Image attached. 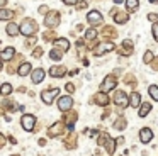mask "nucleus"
Returning <instances> with one entry per match:
<instances>
[{
	"instance_id": "obj_1",
	"label": "nucleus",
	"mask_w": 158,
	"mask_h": 156,
	"mask_svg": "<svg viewBox=\"0 0 158 156\" xmlns=\"http://www.w3.org/2000/svg\"><path fill=\"white\" fill-rule=\"evenodd\" d=\"M97 142H99L100 146H104L109 154H114V151H116V141H114L107 132H99V139H97Z\"/></svg>"
},
{
	"instance_id": "obj_2",
	"label": "nucleus",
	"mask_w": 158,
	"mask_h": 156,
	"mask_svg": "<svg viewBox=\"0 0 158 156\" xmlns=\"http://www.w3.org/2000/svg\"><path fill=\"white\" fill-rule=\"evenodd\" d=\"M60 24V14L56 10H51V12H46V17H44V26L53 29Z\"/></svg>"
},
{
	"instance_id": "obj_3",
	"label": "nucleus",
	"mask_w": 158,
	"mask_h": 156,
	"mask_svg": "<svg viewBox=\"0 0 158 156\" xmlns=\"http://www.w3.org/2000/svg\"><path fill=\"white\" fill-rule=\"evenodd\" d=\"M36 22H32L31 19H26L24 22L21 24V27H19V32L21 34H24V36H31V34H34V31H36Z\"/></svg>"
},
{
	"instance_id": "obj_4",
	"label": "nucleus",
	"mask_w": 158,
	"mask_h": 156,
	"mask_svg": "<svg viewBox=\"0 0 158 156\" xmlns=\"http://www.w3.org/2000/svg\"><path fill=\"white\" fill-rule=\"evenodd\" d=\"M21 124H22V129L24 131H34V125H36V117L31 114H24L21 119Z\"/></svg>"
},
{
	"instance_id": "obj_5",
	"label": "nucleus",
	"mask_w": 158,
	"mask_h": 156,
	"mask_svg": "<svg viewBox=\"0 0 158 156\" xmlns=\"http://www.w3.org/2000/svg\"><path fill=\"white\" fill-rule=\"evenodd\" d=\"M60 95V88H51V90H44L41 93V98H43V102H44L46 105H49V104H53L55 102V98Z\"/></svg>"
},
{
	"instance_id": "obj_6",
	"label": "nucleus",
	"mask_w": 158,
	"mask_h": 156,
	"mask_svg": "<svg viewBox=\"0 0 158 156\" xmlns=\"http://www.w3.org/2000/svg\"><path fill=\"white\" fill-rule=\"evenodd\" d=\"M63 134H65V125H63V122H55V124L48 129L49 138H58V136H63Z\"/></svg>"
},
{
	"instance_id": "obj_7",
	"label": "nucleus",
	"mask_w": 158,
	"mask_h": 156,
	"mask_svg": "<svg viewBox=\"0 0 158 156\" xmlns=\"http://www.w3.org/2000/svg\"><path fill=\"white\" fill-rule=\"evenodd\" d=\"M116 85H117V81H116V78L112 76V75H107L106 78H104V81H102V85H100V88H102V92H110L112 88H116Z\"/></svg>"
},
{
	"instance_id": "obj_8",
	"label": "nucleus",
	"mask_w": 158,
	"mask_h": 156,
	"mask_svg": "<svg viewBox=\"0 0 158 156\" xmlns=\"http://www.w3.org/2000/svg\"><path fill=\"white\" fill-rule=\"evenodd\" d=\"M73 107V98L70 97V95H65V97H61L58 100V109L61 112H66V110H70V109Z\"/></svg>"
},
{
	"instance_id": "obj_9",
	"label": "nucleus",
	"mask_w": 158,
	"mask_h": 156,
	"mask_svg": "<svg viewBox=\"0 0 158 156\" xmlns=\"http://www.w3.org/2000/svg\"><path fill=\"white\" fill-rule=\"evenodd\" d=\"M114 47L116 46H114L112 43H102V44H99V46H95L94 54H95V56H102L104 53H109V51H112Z\"/></svg>"
},
{
	"instance_id": "obj_10",
	"label": "nucleus",
	"mask_w": 158,
	"mask_h": 156,
	"mask_svg": "<svg viewBox=\"0 0 158 156\" xmlns=\"http://www.w3.org/2000/svg\"><path fill=\"white\" fill-rule=\"evenodd\" d=\"M92 102L94 104H97V105H102V107H106L107 104H109V97H107V93L106 92H99V93H95L92 97Z\"/></svg>"
},
{
	"instance_id": "obj_11",
	"label": "nucleus",
	"mask_w": 158,
	"mask_h": 156,
	"mask_svg": "<svg viewBox=\"0 0 158 156\" xmlns=\"http://www.w3.org/2000/svg\"><path fill=\"white\" fill-rule=\"evenodd\" d=\"M102 14L99 12V10H90L89 14H87V20H89L92 26H97V24H100L102 22Z\"/></svg>"
},
{
	"instance_id": "obj_12",
	"label": "nucleus",
	"mask_w": 158,
	"mask_h": 156,
	"mask_svg": "<svg viewBox=\"0 0 158 156\" xmlns=\"http://www.w3.org/2000/svg\"><path fill=\"white\" fill-rule=\"evenodd\" d=\"M114 104L119 105V107H126V105H127V95H126V92L117 90L116 95H114Z\"/></svg>"
},
{
	"instance_id": "obj_13",
	"label": "nucleus",
	"mask_w": 158,
	"mask_h": 156,
	"mask_svg": "<svg viewBox=\"0 0 158 156\" xmlns=\"http://www.w3.org/2000/svg\"><path fill=\"white\" fill-rule=\"evenodd\" d=\"M153 139V131H151L150 127H143L139 131V141L143 142V144H148V142Z\"/></svg>"
},
{
	"instance_id": "obj_14",
	"label": "nucleus",
	"mask_w": 158,
	"mask_h": 156,
	"mask_svg": "<svg viewBox=\"0 0 158 156\" xmlns=\"http://www.w3.org/2000/svg\"><path fill=\"white\" fill-rule=\"evenodd\" d=\"M110 15L114 17V20H116L117 24H126L127 20H129V15H127L126 12H117V10H114V12H110Z\"/></svg>"
},
{
	"instance_id": "obj_15",
	"label": "nucleus",
	"mask_w": 158,
	"mask_h": 156,
	"mask_svg": "<svg viewBox=\"0 0 158 156\" xmlns=\"http://www.w3.org/2000/svg\"><path fill=\"white\" fill-rule=\"evenodd\" d=\"M49 75L53 78H61L66 75V68L65 66H51L49 68Z\"/></svg>"
},
{
	"instance_id": "obj_16",
	"label": "nucleus",
	"mask_w": 158,
	"mask_h": 156,
	"mask_svg": "<svg viewBox=\"0 0 158 156\" xmlns=\"http://www.w3.org/2000/svg\"><path fill=\"white\" fill-rule=\"evenodd\" d=\"M14 54H15V47L9 46V47H5L4 51H0V60H4V61H10L12 58H14Z\"/></svg>"
},
{
	"instance_id": "obj_17",
	"label": "nucleus",
	"mask_w": 158,
	"mask_h": 156,
	"mask_svg": "<svg viewBox=\"0 0 158 156\" xmlns=\"http://www.w3.org/2000/svg\"><path fill=\"white\" fill-rule=\"evenodd\" d=\"M127 104H129L131 107H139L141 95L138 93V92H133V93H131V97H127Z\"/></svg>"
},
{
	"instance_id": "obj_18",
	"label": "nucleus",
	"mask_w": 158,
	"mask_h": 156,
	"mask_svg": "<svg viewBox=\"0 0 158 156\" xmlns=\"http://www.w3.org/2000/svg\"><path fill=\"white\" fill-rule=\"evenodd\" d=\"M55 46L60 47V51H68L70 49V41L65 39V37H60V39H55Z\"/></svg>"
},
{
	"instance_id": "obj_19",
	"label": "nucleus",
	"mask_w": 158,
	"mask_h": 156,
	"mask_svg": "<svg viewBox=\"0 0 158 156\" xmlns=\"http://www.w3.org/2000/svg\"><path fill=\"white\" fill-rule=\"evenodd\" d=\"M44 70L43 68H38V70L32 71V83H41L43 80H44Z\"/></svg>"
},
{
	"instance_id": "obj_20",
	"label": "nucleus",
	"mask_w": 158,
	"mask_h": 156,
	"mask_svg": "<svg viewBox=\"0 0 158 156\" xmlns=\"http://www.w3.org/2000/svg\"><path fill=\"white\" fill-rule=\"evenodd\" d=\"M65 142H66L65 146H66L68 149H73V148H77V134H75V132L72 131V134H70L68 138L65 139Z\"/></svg>"
},
{
	"instance_id": "obj_21",
	"label": "nucleus",
	"mask_w": 158,
	"mask_h": 156,
	"mask_svg": "<svg viewBox=\"0 0 158 156\" xmlns=\"http://www.w3.org/2000/svg\"><path fill=\"white\" fill-rule=\"evenodd\" d=\"M151 107H153V105H151L150 102H143V104H139V117H146L148 112L151 110Z\"/></svg>"
},
{
	"instance_id": "obj_22",
	"label": "nucleus",
	"mask_w": 158,
	"mask_h": 156,
	"mask_svg": "<svg viewBox=\"0 0 158 156\" xmlns=\"http://www.w3.org/2000/svg\"><path fill=\"white\" fill-rule=\"evenodd\" d=\"M15 15L14 10H7V9H0V20H10Z\"/></svg>"
},
{
	"instance_id": "obj_23",
	"label": "nucleus",
	"mask_w": 158,
	"mask_h": 156,
	"mask_svg": "<svg viewBox=\"0 0 158 156\" xmlns=\"http://www.w3.org/2000/svg\"><path fill=\"white\" fill-rule=\"evenodd\" d=\"M7 34L10 37H14V36H17L19 34V26L15 22H9L7 24Z\"/></svg>"
},
{
	"instance_id": "obj_24",
	"label": "nucleus",
	"mask_w": 158,
	"mask_h": 156,
	"mask_svg": "<svg viewBox=\"0 0 158 156\" xmlns=\"http://www.w3.org/2000/svg\"><path fill=\"white\" fill-rule=\"evenodd\" d=\"M102 34H104L106 37H109V39H110V37H112V39H116V37H117V31L112 29L110 26L104 27V29H102Z\"/></svg>"
},
{
	"instance_id": "obj_25",
	"label": "nucleus",
	"mask_w": 158,
	"mask_h": 156,
	"mask_svg": "<svg viewBox=\"0 0 158 156\" xmlns=\"http://www.w3.org/2000/svg\"><path fill=\"white\" fill-rule=\"evenodd\" d=\"M114 129H117V131L126 129V117H124V115H119V117H117V121L114 122Z\"/></svg>"
},
{
	"instance_id": "obj_26",
	"label": "nucleus",
	"mask_w": 158,
	"mask_h": 156,
	"mask_svg": "<svg viewBox=\"0 0 158 156\" xmlns=\"http://www.w3.org/2000/svg\"><path fill=\"white\" fill-rule=\"evenodd\" d=\"M31 71V63H22L21 66H19V70H17V73L21 75V76H26V75Z\"/></svg>"
},
{
	"instance_id": "obj_27",
	"label": "nucleus",
	"mask_w": 158,
	"mask_h": 156,
	"mask_svg": "<svg viewBox=\"0 0 158 156\" xmlns=\"http://www.w3.org/2000/svg\"><path fill=\"white\" fill-rule=\"evenodd\" d=\"M138 7H139V2H138V0H126V9L129 10V12L138 10Z\"/></svg>"
},
{
	"instance_id": "obj_28",
	"label": "nucleus",
	"mask_w": 158,
	"mask_h": 156,
	"mask_svg": "<svg viewBox=\"0 0 158 156\" xmlns=\"http://www.w3.org/2000/svg\"><path fill=\"white\" fill-rule=\"evenodd\" d=\"M0 93H2V97H7V95L12 93V85L10 83H4L2 87H0Z\"/></svg>"
},
{
	"instance_id": "obj_29",
	"label": "nucleus",
	"mask_w": 158,
	"mask_h": 156,
	"mask_svg": "<svg viewBox=\"0 0 158 156\" xmlns=\"http://www.w3.org/2000/svg\"><path fill=\"white\" fill-rule=\"evenodd\" d=\"M148 93H150V97L153 98L155 102H158V87L156 85H151V87L148 88Z\"/></svg>"
},
{
	"instance_id": "obj_30",
	"label": "nucleus",
	"mask_w": 158,
	"mask_h": 156,
	"mask_svg": "<svg viewBox=\"0 0 158 156\" xmlns=\"http://www.w3.org/2000/svg\"><path fill=\"white\" fill-rule=\"evenodd\" d=\"M2 109H4V110H14L15 104L12 100H4V102H2Z\"/></svg>"
},
{
	"instance_id": "obj_31",
	"label": "nucleus",
	"mask_w": 158,
	"mask_h": 156,
	"mask_svg": "<svg viewBox=\"0 0 158 156\" xmlns=\"http://www.w3.org/2000/svg\"><path fill=\"white\" fill-rule=\"evenodd\" d=\"M61 53H63V51H60V49H51V53H49V56H51V60H55V61H60V60H61Z\"/></svg>"
},
{
	"instance_id": "obj_32",
	"label": "nucleus",
	"mask_w": 158,
	"mask_h": 156,
	"mask_svg": "<svg viewBox=\"0 0 158 156\" xmlns=\"http://www.w3.org/2000/svg\"><path fill=\"white\" fill-rule=\"evenodd\" d=\"M124 83H127V85H131V87H136V80H134V76L133 75H126L124 76Z\"/></svg>"
},
{
	"instance_id": "obj_33",
	"label": "nucleus",
	"mask_w": 158,
	"mask_h": 156,
	"mask_svg": "<svg viewBox=\"0 0 158 156\" xmlns=\"http://www.w3.org/2000/svg\"><path fill=\"white\" fill-rule=\"evenodd\" d=\"M55 36H56V34L53 32V31H48V32H44V34H43V39H44L46 43H49V41H53V39H55Z\"/></svg>"
},
{
	"instance_id": "obj_34",
	"label": "nucleus",
	"mask_w": 158,
	"mask_h": 156,
	"mask_svg": "<svg viewBox=\"0 0 158 156\" xmlns=\"http://www.w3.org/2000/svg\"><path fill=\"white\" fill-rule=\"evenodd\" d=\"M95 36H97V31H95V29H89V31L85 32V39H89V41L95 39Z\"/></svg>"
},
{
	"instance_id": "obj_35",
	"label": "nucleus",
	"mask_w": 158,
	"mask_h": 156,
	"mask_svg": "<svg viewBox=\"0 0 158 156\" xmlns=\"http://www.w3.org/2000/svg\"><path fill=\"white\" fill-rule=\"evenodd\" d=\"M143 61L144 63H151V61H153V53H151V51H146L144 56H143Z\"/></svg>"
},
{
	"instance_id": "obj_36",
	"label": "nucleus",
	"mask_w": 158,
	"mask_h": 156,
	"mask_svg": "<svg viewBox=\"0 0 158 156\" xmlns=\"http://www.w3.org/2000/svg\"><path fill=\"white\" fill-rule=\"evenodd\" d=\"M153 37H155V41L158 43V22L153 24Z\"/></svg>"
},
{
	"instance_id": "obj_37",
	"label": "nucleus",
	"mask_w": 158,
	"mask_h": 156,
	"mask_svg": "<svg viewBox=\"0 0 158 156\" xmlns=\"http://www.w3.org/2000/svg\"><path fill=\"white\" fill-rule=\"evenodd\" d=\"M36 44V37L34 36H27V41H26V46H32Z\"/></svg>"
},
{
	"instance_id": "obj_38",
	"label": "nucleus",
	"mask_w": 158,
	"mask_h": 156,
	"mask_svg": "<svg viewBox=\"0 0 158 156\" xmlns=\"http://www.w3.org/2000/svg\"><path fill=\"white\" fill-rule=\"evenodd\" d=\"M41 54H43V47H36V49L32 51V56L34 58H39Z\"/></svg>"
},
{
	"instance_id": "obj_39",
	"label": "nucleus",
	"mask_w": 158,
	"mask_h": 156,
	"mask_svg": "<svg viewBox=\"0 0 158 156\" xmlns=\"http://www.w3.org/2000/svg\"><path fill=\"white\" fill-rule=\"evenodd\" d=\"M66 90H68L70 92V93H73V92H75V85H73V83H66Z\"/></svg>"
},
{
	"instance_id": "obj_40",
	"label": "nucleus",
	"mask_w": 158,
	"mask_h": 156,
	"mask_svg": "<svg viewBox=\"0 0 158 156\" xmlns=\"http://www.w3.org/2000/svg\"><path fill=\"white\" fill-rule=\"evenodd\" d=\"M148 19H150L151 22H153V20H156V19H158V15H156V14H148Z\"/></svg>"
},
{
	"instance_id": "obj_41",
	"label": "nucleus",
	"mask_w": 158,
	"mask_h": 156,
	"mask_svg": "<svg viewBox=\"0 0 158 156\" xmlns=\"http://www.w3.org/2000/svg\"><path fill=\"white\" fill-rule=\"evenodd\" d=\"M4 144H5V136L2 134V132H0V148H2Z\"/></svg>"
},
{
	"instance_id": "obj_42",
	"label": "nucleus",
	"mask_w": 158,
	"mask_h": 156,
	"mask_svg": "<svg viewBox=\"0 0 158 156\" xmlns=\"http://www.w3.org/2000/svg\"><path fill=\"white\" fill-rule=\"evenodd\" d=\"M46 12H48V7H46V5L39 7V14H46Z\"/></svg>"
},
{
	"instance_id": "obj_43",
	"label": "nucleus",
	"mask_w": 158,
	"mask_h": 156,
	"mask_svg": "<svg viewBox=\"0 0 158 156\" xmlns=\"http://www.w3.org/2000/svg\"><path fill=\"white\" fill-rule=\"evenodd\" d=\"M63 2H65L66 5H73V3H77L78 0H63Z\"/></svg>"
},
{
	"instance_id": "obj_44",
	"label": "nucleus",
	"mask_w": 158,
	"mask_h": 156,
	"mask_svg": "<svg viewBox=\"0 0 158 156\" xmlns=\"http://www.w3.org/2000/svg\"><path fill=\"white\" fill-rule=\"evenodd\" d=\"M151 66H153V70H158V58H155V63H151Z\"/></svg>"
},
{
	"instance_id": "obj_45",
	"label": "nucleus",
	"mask_w": 158,
	"mask_h": 156,
	"mask_svg": "<svg viewBox=\"0 0 158 156\" xmlns=\"http://www.w3.org/2000/svg\"><path fill=\"white\" fill-rule=\"evenodd\" d=\"M87 7V2H78V7L77 9H85Z\"/></svg>"
},
{
	"instance_id": "obj_46",
	"label": "nucleus",
	"mask_w": 158,
	"mask_h": 156,
	"mask_svg": "<svg viewBox=\"0 0 158 156\" xmlns=\"http://www.w3.org/2000/svg\"><path fill=\"white\" fill-rule=\"evenodd\" d=\"M9 141H10L12 144H17V141H15V138H14V136H9Z\"/></svg>"
},
{
	"instance_id": "obj_47",
	"label": "nucleus",
	"mask_w": 158,
	"mask_h": 156,
	"mask_svg": "<svg viewBox=\"0 0 158 156\" xmlns=\"http://www.w3.org/2000/svg\"><path fill=\"white\" fill-rule=\"evenodd\" d=\"M38 144H39V146H44V144H46V139H39Z\"/></svg>"
},
{
	"instance_id": "obj_48",
	"label": "nucleus",
	"mask_w": 158,
	"mask_h": 156,
	"mask_svg": "<svg viewBox=\"0 0 158 156\" xmlns=\"http://www.w3.org/2000/svg\"><path fill=\"white\" fill-rule=\"evenodd\" d=\"M5 3H7V0H0V7H4Z\"/></svg>"
},
{
	"instance_id": "obj_49",
	"label": "nucleus",
	"mask_w": 158,
	"mask_h": 156,
	"mask_svg": "<svg viewBox=\"0 0 158 156\" xmlns=\"http://www.w3.org/2000/svg\"><path fill=\"white\" fill-rule=\"evenodd\" d=\"M94 156H100V153H99V151H95V153H94Z\"/></svg>"
},
{
	"instance_id": "obj_50",
	"label": "nucleus",
	"mask_w": 158,
	"mask_h": 156,
	"mask_svg": "<svg viewBox=\"0 0 158 156\" xmlns=\"http://www.w3.org/2000/svg\"><path fill=\"white\" fill-rule=\"evenodd\" d=\"M150 2H151V3H158V0H150Z\"/></svg>"
},
{
	"instance_id": "obj_51",
	"label": "nucleus",
	"mask_w": 158,
	"mask_h": 156,
	"mask_svg": "<svg viewBox=\"0 0 158 156\" xmlns=\"http://www.w3.org/2000/svg\"><path fill=\"white\" fill-rule=\"evenodd\" d=\"M114 2H116V3H121V2H123V0H114Z\"/></svg>"
},
{
	"instance_id": "obj_52",
	"label": "nucleus",
	"mask_w": 158,
	"mask_h": 156,
	"mask_svg": "<svg viewBox=\"0 0 158 156\" xmlns=\"http://www.w3.org/2000/svg\"><path fill=\"white\" fill-rule=\"evenodd\" d=\"M0 70H2V61H0Z\"/></svg>"
},
{
	"instance_id": "obj_53",
	"label": "nucleus",
	"mask_w": 158,
	"mask_h": 156,
	"mask_svg": "<svg viewBox=\"0 0 158 156\" xmlns=\"http://www.w3.org/2000/svg\"><path fill=\"white\" fill-rule=\"evenodd\" d=\"M10 156H19V154H10Z\"/></svg>"
}]
</instances>
